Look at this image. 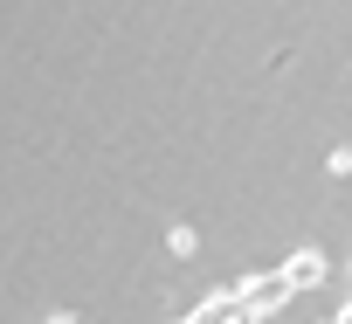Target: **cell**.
Returning a JSON list of instances; mask_svg holds the SVG:
<instances>
[{"mask_svg": "<svg viewBox=\"0 0 352 324\" xmlns=\"http://www.w3.org/2000/svg\"><path fill=\"white\" fill-rule=\"evenodd\" d=\"M324 166H331V173H338V180H345V173H352V145H338V152H331V159H324Z\"/></svg>", "mask_w": 352, "mask_h": 324, "instance_id": "5", "label": "cell"}, {"mask_svg": "<svg viewBox=\"0 0 352 324\" xmlns=\"http://www.w3.org/2000/svg\"><path fill=\"white\" fill-rule=\"evenodd\" d=\"M49 324H83V317H69V310H63V317H49Z\"/></svg>", "mask_w": 352, "mask_h": 324, "instance_id": "6", "label": "cell"}, {"mask_svg": "<svg viewBox=\"0 0 352 324\" xmlns=\"http://www.w3.org/2000/svg\"><path fill=\"white\" fill-rule=\"evenodd\" d=\"M180 324H249V310H242V283L214 290V297L194 303V317H180Z\"/></svg>", "mask_w": 352, "mask_h": 324, "instance_id": "2", "label": "cell"}, {"mask_svg": "<svg viewBox=\"0 0 352 324\" xmlns=\"http://www.w3.org/2000/svg\"><path fill=\"white\" fill-rule=\"evenodd\" d=\"M283 276H290V290H318V283H324V255H318V248H297V255L283 262Z\"/></svg>", "mask_w": 352, "mask_h": 324, "instance_id": "3", "label": "cell"}, {"mask_svg": "<svg viewBox=\"0 0 352 324\" xmlns=\"http://www.w3.org/2000/svg\"><path fill=\"white\" fill-rule=\"evenodd\" d=\"M338 324H352V303H345V310H338Z\"/></svg>", "mask_w": 352, "mask_h": 324, "instance_id": "7", "label": "cell"}, {"mask_svg": "<svg viewBox=\"0 0 352 324\" xmlns=\"http://www.w3.org/2000/svg\"><path fill=\"white\" fill-rule=\"evenodd\" d=\"M290 297H297V290H290V276H283V269H263V276H249V283H242V310H249V324L276 317Z\"/></svg>", "mask_w": 352, "mask_h": 324, "instance_id": "1", "label": "cell"}, {"mask_svg": "<svg viewBox=\"0 0 352 324\" xmlns=\"http://www.w3.org/2000/svg\"><path fill=\"white\" fill-rule=\"evenodd\" d=\"M345 276H352V262H345Z\"/></svg>", "mask_w": 352, "mask_h": 324, "instance_id": "8", "label": "cell"}, {"mask_svg": "<svg viewBox=\"0 0 352 324\" xmlns=\"http://www.w3.org/2000/svg\"><path fill=\"white\" fill-rule=\"evenodd\" d=\"M166 248H173V255H194V248H201V235L180 221V228H166Z\"/></svg>", "mask_w": 352, "mask_h": 324, "instance_id": "4", "label": "cell"}]
</instances>
